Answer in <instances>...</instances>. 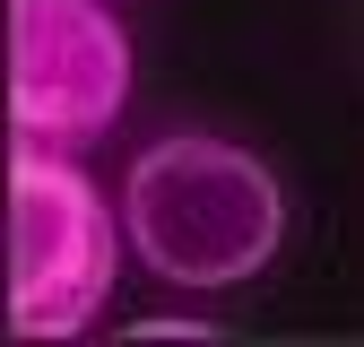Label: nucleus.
<instances>
[{
    "mask_svg": "<svg viewBox=\"0 0 364 347\" xmlns=\"http://www.w3.org/2000/svg\"><path fill=\"white\" fill-rule=\"evenodd\" d=\"M130 260L173 295H235L287 243V183L225 130H165L122 174Z\"/></svg>",
    "mask_w": 364,
    "mask_h": 347,
    "instance_id": "nucleus-1",
    "label": "nucleus"
},
{
    "mask_svg": "<svg viewBox=\"0 0 364 347\" xmlns=\"http://www.w3.org/2000/svg\"><path fill=\"white\" fill-rule=\"evenodd\" d=\"M130 260L122 200L96 191L78 148H9V338L61 347L87 338L113 304V278Z\"/></svg>",
    "mask_w": 364,
    "mask_h": 347,
    "instance_id": "nucleus-2",
    "label": "nucleus"
},
{
    "mask_svg": "<svg viewBox=\"0 0 364 347\" xmlns=\"http://www.w3.org/2000/svg\"><path fill=\"white\" fill-rule=\"evenodd\" d=\"M130 105V26L113 0H9V139L96 148Z\"/></svg>",
    "mask_w": 364,
    "mask_h": 347,
    "instance_id": "nucleus-3",
    "label": "nucleus"
},
{
    "mask_svg": "<svg viewBox=\"0 0 364 347\" xmlns=\"http://www.w3.org/2000/svg\"><path fill=\"white\" fill-rule=\"evenodd\" d=\"M130 338H217V330H208V321H139Z\"/></svg>",
    "mask_w": 364,
    "mask_h": 347,
    "instance_id": "nucleus-4",
    "label": "nucleus"
}]
</instances>
